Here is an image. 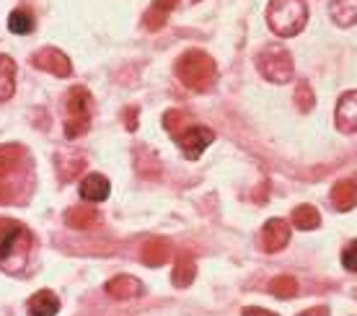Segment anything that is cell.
Masks as SVG:
<instances>
[{"mask_svg":"<svg viewBox=\"0 0 357 316\" xmlns=\"http://www.w3.org/2000/svg\"><path fill=\"white\" fill-rule=\"evenodd\" d=\"M176 78L189 91H197V93H205L215 86L218 81V68H215V60L202 50H189L176 60Z\"/></svg>","mask_w":357,"mask_h":316,"instance_id":"1","label":"cell"},{"mask_svg":"<svg viewBox=\"0 0 357 316\" xmlns=\"http://www.w3.org/2000/svg\"><path fill=\"white\" fill-rule=\"evenodd\" d=\"M31 249V234L18 220L0 218V267L6 272H18L24 267Z\"/></svg>","mask_w":357,"mask_h":316,"instance_id":"2","label":"cell"},{"mask_svg":"<svg viewBox=\"0 0 357 316\" xmlns=\"http://www.w3.org/2000/svg\"><path fill=\"white\" fill-rule=\"evenodd\" d=\"M308 6L305 0H269L267 24L277 36H295L305 29Z\"/></svg>","mask_w":357,"mask_h":316,"instance_id":"3","label":"cell"},{"mask_svg":"<svg viewBox=\"0 0 357 316\" xmlns=\"http://www.w3.org/2000/svg\"><path fill=\"white\" fill-rule=\"evenodd\" d=\"M65 112H68V117H65V135L73 137V140L86 135V133H89V127H91V112H93L89 89L75 86V89L68 91Z\"/></svg>","mask_w":357,"mask_h":316,"instance_id":"4","label":"cell"},{"mask_svg":"<svg viewBox=\"0 0 357 316\" xmlns=\"http://www.w3.org/2000/svg\"><path fill=\"white\" fill-rule=\"evenodd\" d=\"M257 68L259 73L272 83H287L293 78V54L287 52L285 47H267V50H261L259 57H257Z\"/></svg>","mask_w":357,"mask_h":316,"instance_id":"5","label":"cell"},{"mask_svg":"<svg viewBox=\"0 0 357 316\" xmlns=\"http://www.w3.org/2000/svg\"><path fill=\"white\" fill-rule=\"evenodd\" d=\"M24 166V151L16 145L0 148V202H13L18 195V172Z\"/></svg>","mask_w":357,"mask_h":316,"instance_id":"6","label":"cell"},{"mask_svg":"<svg viewBox=\"0 0 357 316\" xmlns=\"http://www.w3.org/2000/svg\"><path fill=\"white\" fill-rule=\"evenodd\" d=\"M213 140H215V133L205 125L184 127V130L176 135L178 148H181V151H184V156H187V158H192V161H197V158L202 156V151H205Z\"/></svg>","mask_w":357,"mask_h":316,"instance_id":"7","label":"cell"},{"mask_svg":"<svg viewBox=\"0 0 357 316\" xmlns=\"http://www.w3.org/2000/svg\"><path fill=\"white\" fill-rule=\"evenodd\" d=\"M290 241V223H287L285 218H272L264 223L259 234V246L264 252L275 254V252H282Z\"/></svg>","mask_w":357,"mask_h":316,"instance_id":"8","label":"cell"},{"mask_svg":"<svg viewBox=\"0 0 357 316\" xmlns=\"http://www.w3.org/2000/svg\"><path fill=\"white\" fill-rule=\"evenodd\" d=\"M31 65L39 68V70L52 73V75H60V78H65V75L73 73V65H70V60H68V54H65L63 50H54V47H45V50H39V52L31 54Z\"/></svg>","mask_w":357,"mask_h":316,"instance_id":"9","label":"cell"},{"mask_svg":"<svg viewBox=\"0 0 357 316\" xmlns=\"http://www.w3.org/2000/svg\"><path fill=\"white\" fill-rule=\"evenodd\" d=\"M334 125L344 135L357 133V91H344L340 96L337 112H334Z\"/></svg>","mask_w":357,"mask_h":316,"instance_id":"10","label":"cell"},{"mask_svg":"<svg viewBox=\"0 0 357 316\" xmlns=\"http://www.w3.org/2000/svg\"><path fill=\"white\" fill-rule=\"evenodd\" d=\"M107 293L116 301L137 299V296H143V283L132 275H116L107 283Z\"/></svg>","mask_w":357,"mask_h":316,"instance_id":"11","label":"cell"},{"mask_svg":"<svg viewBox=\"0 0 357 316\" xmlns=\"http://www.w3.org/2000/svg\"><path fill=\"white\" fill-rule=\"evenodd\" d=\"M331 205L337 210H352L357 205V176H347L340 179L331 190Z\"/></svg>","mask_w":357,"mask_h":316,"instance_id":"12","label":"cell"},{"mask_svg":"<svg viewBox=\"0 0 357 316\" xmlns=\"http://www.w3.org/2000/svg\"><path fill=\"white\" fill-rule=\"evenodd\" d=\"M109 192H112V184L104 174H89V176H83L81 181V197L89 200V202H101V200L109 197Z\"/></svg>","mask_w":357,"mask_h":316,"instance_id":"13","label":"cell"},{"mask_svg":"<svg viewBox=\"0 0 357 316\" xmlns=\"http://www.w3.org/2000/svg\"><path fill=\"white\" fill-rule=\"evenodd\" d=\"M26 311L29 316H54L60 311V299L54 296L52 290H39L29 299Z\"/></svg>","mask_w":357,"mask_h":316,"instance_id":"14","label":"cell"},{"mask_svg":"<svg viewBox=\"0 0 357 316\" xmlns=\"http://www.w3.org/2000/svg\"><path fill=\"white\" fill-rule=\"evenodd\" d=\"M98 220H101V216L91 205H75V208H70L65 213V223L70 228H93L98 226Z\"/></svg>","mask_w":357,"mask_h":316,"instance_id":"15","label":"cell"},{"mask_svg":"<svg viewBox=\"0 0 357 316\" xmlns=\"http://www.w3.org/2000/svg\"><path fill=\"white\" fill-rule=\"evenodd\" d=\"M83 169H86V158L81 153H73V151L57 153V172L63 181H73L78 174H83Z\"/></svg>","mask_w":357,"mask_h":316,"instance_id":"16","label":"cell"},{"mask_svg":"<svg viewBox=\"0 0 357 316\" xmlns=\"http://www.w3.org/2000/svg\"><path fill=\"white\" fill-rule=\"evenodd\" d=\"M329 13L337 27H352L357 24V0H329Z\"/></svg>","mask_w":357,"mask_h":316,"instance_id":"17","label":"cell"},{"mask_svg":"<svg viewBox=\"0 0 357 316\" xmlns=\"http://www.w3.org/2000/svg\"><path fill=\"white\" fill-rule=\"evenodd\" d=\"M178 0H153L151 8L145 10V27L151 29V31H155V29H161L163 24H166V18H169V13L174 10V6H176Z\"/></svg>","mask_w":357,"mask_h":316,"instance_id":"18","label":"cell"},{"mask_svg":"<svg viewBox=\"0 0 357 316\" xmlns=\"http://www.w3.org/2000/svg\"><path fill=\"white\" fill-rule=\"evenodd\" d=\"M16 91V63L8 54H0V101H8Z\"/></svg>","mask_w":357,"mask_h":316,"instance_id":"19","label":"cell"},{"mask_svg":"<svg viewBox=\"0 0 357 316\" xmlns=\"http://www.w3.org/2000/svg\"><path fill=\"white\" fill-rule=\"evenodd\" d=\"M290 223L301 231H313V228L321 226V213L313 208V205H298L290 216Z\"/></svg>","mask_w":357,"mask_h":316,"instance_id":"20","label":"cell"},{"mask_svg":"<svg viewBox=\"0 0 357 316\" xmlns=\"http://www.w3.org/2000/svg\"><path fill=\"white\" fill-rule=\"evenodd\" d=\"M143 259H145V264H151V267L163 264L166 259H169V244H166L163 239H151V241H145Z\"/></svg>","mask_w":357,"mask_h":316,"instance_id":"21","label":"cell"},{"mask_svg":"<svg viewBox=\"0 0 357 316\" xmlns=\"http://www.w3.org/2000/svg\"><path fill=\"white\" fill-rule=\"evenodd\" d=\"M197 275V267L192 259H187V257H181L176 262V267H174V272H171V280H174V285L176 288H187L189 283L195 280Z\"/></svg>","mask_w":357,"mask_h":316,"instance_id":"22","label":"cell"},{"mask_svg":"<svg viewBox=\"0 0 357 316\" xmlns=\"http://www.w3.org/2000/svg\"><path fill=\"white\" fill-rule=\"evenodd\" d=\"M8 29L13 34H31L34 31V16L26 8H16L8 16Z\"/></svg>","mask_w":357,"mask_h":316,"instance_id":"23","label":"cell"},{"mask_svg":"<svg viewBox=\"0 0 357 316\" xmlns=\"http://www.w3.org/2000/svg\"><path fill=\"white\" fill-rule=\"evenodd\" d=\"M269 290L275 293L277 299H290V296L298 293V283H295V278H290V275H280V278L272 280Z\"/></svg>","mask_w":357,"mask_h":316,"instance_id":"24","label":"cell"},{"mask_svg":"<svg viewBox=\"0 0 357 316\" xmlns=\"http://www.w3.org/2000/svg\"><path fill=\"white\" fill-rule=\"evenodd\" d=\"M187 112H178V109H174V112H169L166 117H163V125H166V130H169L171 135L176 137L178 133H181V125H187Z\"/></svg>","mask_w":357,"mask_h":316,"instance_id":"25","label":"cell"},{"mask_svg":"<svg viewBox=\"0 0 357 316\" xmlns=\"http://www.w3.org/2000/svg\"><path fill=\"white\" fill-rule=\"evenodd\" d=\"M295 101H298V109L301 112H311L313 109V91L308 89V83H298V91H295Z\"/></svg>","mask_w":357,"mask_h":316,"instance_id":"26","label":"cell"},{"mask_svg":"<svg viewBox=\"0 0 357 316\" xmlns=\"http://www.w3.org/2000/svg\"><path fill=\"white\" fill-rule=\"evenodd\" d=\"M342 264H344L347 272H355L357 275V239L342 249Z\"/></svg>","mask_w":357,"mask_h":316,"instance_id":"27","label":"cell"},{"mask_svg":"<svg viewBox=\"0 0 357 316\" xmlns=\"http://www.w3.org/2000/svg\"><path fill=\"white\" fill-rule=\"evenodd\" d=\"M241 316H280V314H275V311H264V308H259V306H251V308H243Z\"/></svg>","mask_w":357,"mask_h":316,"instance_id":"28","label":"cell"},{"mask_svg":"<svg viewBox=\"0 0 357 316\" xmlns=\"http://www.w3.org/2000/svg\"><path fill=\"white\" fill-rule=\"evenodd\" d=\"M298 316H329V308H326V306L308 308V311H303V314H298Z\"/></svg>","mask_w":357,"mask_h":316,"instance_id":"29","label":"cell"}]
</instances>
